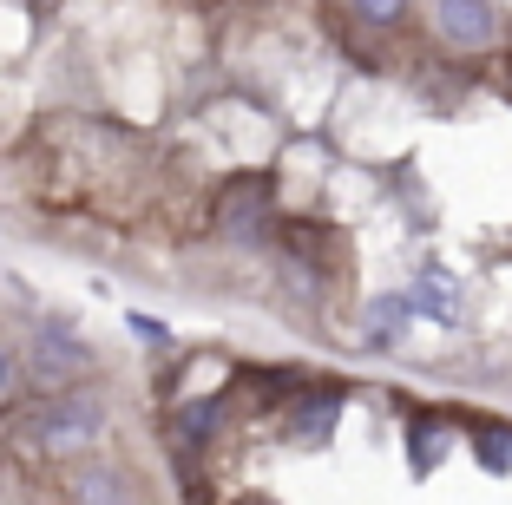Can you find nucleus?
<instances>
[{
  "mask_svg": "<svg viewBox=\"0 0 512 505\" xmlns=\"http://www.w3.org/2000/svg\"><path fill=\"white\" fill-rule=\"evenodd\" d=\"M112 407L99 387H60V394H46L40 407L27 414V446H40V453H53V460H73V453H92L99 446V433H106Z\"/></svg>",
  "mask_w": 512,
  "mask_h": 505,
  "instance_id": "obj_1",
  "label": "nucleus"
},
{
  "mask_svg": "<svg viewBox=\"0 0 512 505\" xmlns=\"http://www.w3.org/2000/svg\"><path fill=\"white\" fill-rule=\"evenodd\" d=\"M20 368H27V381H40L46 394H60V387H86L92 374H99V355H92L66 322H33L27 348H20Z\"/></svg>",
  "mask_w": 512,
  "mask_h": 505,
  "instance_id": "obj_2",
  "label": "nucleus"
},
{
  "mask_svg": "<svg viewBox=\"0 0 512 505\" xmlns=\"http://www.w3.org/2000/svg\"><path fill=\"white\" fill-rule=\"evenodd\" d=\"M427 20H434V40L460 60H480L506 40V20H499V0H427Z\"/></svg>",
  "mask_w": 512,
  "mask_h": 505,
  "instance_id": "obj_3",
  "label": "nucleus"
},
{
  "mask_svg": "<svg viewBox=\"0 0 512 505\" xmlns=\"http://www.w3.org/2000/svg\"><path fill=\"white\" fill-rule=\"evenodd\" d=\"M276 230V197H270V178H256V171H243V178H230L224 191H217V237L237 243V250H256V243Z\"/></svg>",
  "mask_w": 512,
  "mask_h": 505,
  "instance_id": "obj_4",
  "label": "nucleus"
},
{
  "mask_svg": "<svg viewBox=\"0 0 512 505\" xmlns=\"http://www.w3.org/2000/svg\"><path fill=\"white\" fill-rule=\"evenodd\" d=\"M66 492H73V505H138V479L125 473V466H112V460L73 466Z\"/></svg>",
  "mask_w": 512,
  "mask_h": 505,
  "instance_id": "obj_5",
  "label": "nucleus"
},
{
  "mask_svg": "<svg viewBox=\"0 0 512 505\" xmlns=\"http://www.w3.org/2000/svg\"><path fill=\"white\" fill-rule=\"evenodd\" d=\"M407 302H414V315H427V322H460V283H453V269H440V263H421L414 269V289H407Z\"/></svg>",
  "mask_w": 512,
  "mask_h": 505,
  "instance_id": "obj_6",
  "label": "nucleus"
},
{
  "mask_svg": "<svg viewBox=\"0 0 512 505\" xmlns=\"http://www.w3.org/2000/svg\"><path fill=\"white\" fill-rule=\"evenodd\" d=\"M407 322H414V302H407V289H381V296L362 302V342L368 348H394L407 335Z\"/></svg>",
  "mask_w": 512,
  "mask_h": 505,
  "instance_id": "obj_7",
  "label": "nucleus"
},
{
  "mask_svg": "<svg viewBox=\"0 0 512 505\" xmlns=\"http://www.w3.org/2000/svg\"><path fill=\"white\" fill-rule=\"evenodd\" d=\"M342 407H348L342 387H316V394H302V401H296L289 427H296V440H322V433H329L335 420H342Z\"/></svg>",
  "mask_w": 512,
  "mask_h": 505,
  "instance_id": "obj_8",
  "label": "nucleus"
},
{
  "mask_svg": "<svg viewBox=\"0 0 512 505\" xmlns=\"http://www.w3.org/2000/svg\"><path fill=\"white\" fill-rule=\"evenodd\" d=\"M447 446H453L447 420H434V414L407 420V460H414V473H434V466L447 460Z\"/></svg>",
  "mask_w": 512,
  "mask_h": 505,
  "instance_id": "obj_9",
  "label": "nucleus"
},
{
  "mask_svg": "<svg viewBox=\"0 0 512 505\" xmlns=\"http://www.w3.org/2000/svg\"><path fill=\"white\" fill-rule=\"evenodd\" d=\"M348 14L362 20V27H375V33H394L414 14V0H348Z\"/></svg>",
  "mask_w": 512,
  "mask_h": 505,
  "instance_id": "obj_10",
  "label": "nucleus"
},
{
  "mask_svg": "<svg viewBox=\"0 0 512 505\" xmlns=\"http://www.w3.org/2000/svg\"><path fill=\"white\" fill-rule=\"evenodd\" d=\"M473 460L486 466V473H512V433H499V427H473Z\"/></svg>",
  "mask_w": 512,
  "mask_h": 505,
  "instance_id": "obj_11",
  "label": "nucleus"
},
{
  "mask_svg": "<svg viewBox=\"0 0 512 505\" xmlns=\"http://www.w3.org/2000/svg\"><path fill=\"white\" fill-rule=\"evenodd\" d=\"M217 420H224V401H191V407H178V433H184V440H211Z\"/></svg>",
  "mask_w": 512,
  "mask_h": 505,
  "instance_id": "obj_12",
  "label": "nucleus"
},
{
  "mask_svg": "<svg viewBox=\"0 0 512 505\" xmlns=\"http://www.w3.org/2000/svg\"><path fill=\"white\" fill-rule=\"evenodd\" d=\"M20 387H27V368H20V355L7 342H0V414L20 401Z\"/></svg>",
  "mask_w": 512,
  "mask_h": 505,
  "instance_id": "obj_13",
  "label": "nucleus"
},
{
  "mask_svg": "<svg viewBox=\"0 0 512 505\" xmlns=\"http://www.w3.org/2000/svg\"><path fill=\"white\" fill-rule=\"evenodd\" d=\"M125 328H132V342H145V348H171V328L158 322V315H145V309L125 315Z\"/></svg>",
  "mask_w": 512,
  "mask_h": 505,
  "instance_id": "obj_14",
  "label": "nucleus"
},
{
  "mask_svg": "<svg viewBox=\"0 0 512 505\" xmlns=\"http://www.w3.org/2000/svg\"><path fill=\"white\" fill-rule=\"evenodd\" d=\"M256 505H270V499H256Z\"/></svg>",
  "mask_w": 512,
  "mask_h": 505,
  "instance_id": "obj_15",
  "label": "nucleus"
}]
</instances>
